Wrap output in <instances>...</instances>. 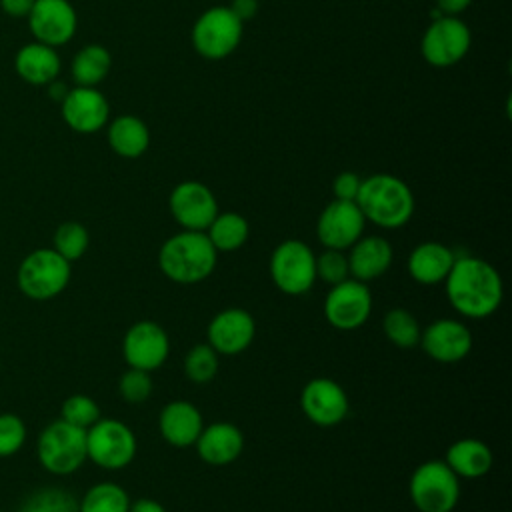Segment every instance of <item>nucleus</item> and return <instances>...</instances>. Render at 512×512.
I'll return each mask as SVG.
<instances>
[{"mask_svg": "<svg viewBox=\"0 0 512 512\" xmlns=\"http://www.w3.org/2000/svg\"><path fill=\"white\" fill-rule=\"evenodd\" d=\"M446 298L464 318L482 320L492 316L504 298L500 272L478 256H456L446 280Z\"/></svg>", "mask_w": 512, "mask_h": 512, "instance_id": "f257e3e1", "label": "nucleus"}, {"mask_svg": "<svg viewBox=\"0 0 512 512\" xmlns=\"http://www.w3.org/2000/svg\"><path fill=\"white\" fill-rule=\"evenodd\" d=\"M366 222L378 228H402L414 216L416 200L410 186L394 174H372L362 180L354 200Z\"/></svg>", "mask_w": 512, "mask_h": 512, "instance_id": "f03ea898", "label": "nucleus"}, {"mask_svg": "<svg viewBox=\"0 0 512 512\" xmlns=\"http://www.w3.org/2000/svg\"><path fill=\"white\" fill-rule=\"evenodd\" d=\"M218 252L206 232L182 230L170 236L158 252L162 274L176 284L204 282L216 268Z\"/></svg>", "mask_w": 512, "mask_h": 512, "instance_id": "7ed1b4c3", "label": "nucleus"}, {"mask_svg": "<svg viewBox=\"0 0 512 512\" xmlns=\"http://www.w3.org/2000/svg\"><path fill=\"white\" fill-rule=\"evenodd\" d=\"M70 276L72 264L54 248H36L20 262L16 284L26 298L44 302L62 294L70 282Z\"/></svg>", "mask_w": 512, "mask_h": 512, "instance_id": "20e7f679", "label": "nucleus"}, {"mask_svg": "<svg viewBox=\"0 0 512 512\" xmlns=\"http://www.w3.org/2000/svg\"><path fill=\"white\" fill-rule=\"evenodd\" d=\"M38 462L54 476L74 474L86 460V430L62 418L44 426L36 442Z\"/></svg>", "mask_w": 512, "mask_h": 512, "instance_id": "39448f33", "label": "nucleus"}, {"mask_svg": "<svg viewBox=\"0 0 512 512\" xmlns=\"http://www.w3.org/2000/svg\"><path fill=\"white\" fill-rule=\"evenodd\" d=\"M408 494L420 512H452L460 500V478L444 460H428L414 468Z\"/></svg>", "mask_w": 512, "mask_h": 512, "instance_id": "423d86ee", "label": "nucleus"}, {"mask_svg": "<svg viewBox=\"0 0 512 512\" xmlns=\"http://www.w3.org/2000/svg\"><path fill=\"white\" fill-rule=\"evenodd\" d=\"M244 32V22L230 6H212L204 10L192 26V46L206 60H222L230 56Z\"/></svg>", "mask_w": 512, "mask_h": 512, "instance_id": "0eeeda50", "label": "nucleus"}, {"mask_svg": "<svg viewBox=\"0 0 512 512\" xmlns=\"http://www.w3.org/2000/svg\"><path fill=\"white\" fill-rule=\"evenodd\" d=\"M270 278L288 296H302L316 284V254L296 238L280 242L270 256Z\"/></svg>", "mask_w": 512, "mask_h": 512, "instance_id": "6e6552de", "label": "nucleus"}, {"mask_svg": "<svg viewBox=\"0 0 512 512\" xmlns=\"http://www.w3.org/2000/svg\"><path fill=\"white\" fill-rule=\"evenodd\" d=\"M136 450V436L122 420L100 418L86 430L88 460L100 468L120 470L134 460Z\"/></svg>", "mask_w": 512, "mask_h": 512, "instance_id": "1a4fd4ad", "label": "nucleus"}, {"mask_svg": "<svg viewBox=\"0 0 512 512\" xmlns=\"http://www.w3.org/2000/svg\"><path fill=\"white\" fill-rule=\"evenodd\" d=\"M470 44L472 34L464 20L458 16H438L424 30L420 52L430 66L448 68L468 54Z\"/></svg>", "mask_w": 512, "mask_h": 512, "instance_id": "9d476101", "label": "nucleus"}, {"mask_svg": "<svg viewBox=\"0 0 512 512\" xmlns=\"http://www.w3.org/2000/svg\"><path fill=\"white\" fill-rule=\"evenodd\" d=\"M372 312V294L368 284L346 278L340 284L330 286L324 300L326 322L342 332L358 330Z\"/></svg>", "mask_w": 512, "mask_h": 512, "instance_id": "9b49d317", "label": "nucleus"}, {"mask_svg": "<svg viewBox=\"0 0 512 512\" xmlns=\"http://www.w3.org/2000/svg\"><path fill=\"white\" fill-rule=\"evenodd\" d=\"M168 208L182 230L196 232H204L220 212L214 192L198 180H184L176 184L170 192Z\"/></svg>", "mask_w": 512, "mask_h": 512, "instance_id": "f8f14e48", "label": "nucleus"}, {"mask_svg": "<svg viewBox=\"0 0 512 512\" xmlns=\"http://www.w3.org/2000/svg\"><path fill=\"white\" fill-rule=\"evenodd\" d=\"M170 354V338L154 320L132 324L122 338V356L128 368L152 372L160 368Z\"/></svg>", "mask_w": 512, "mask_h": 512, "instance_id": "ddd939ff", "label": "nucleus"}, {"mask_svg": "<svg viewBox=\"0 0 512 512\" xmlns=\"http://www.w3.org/2000/svg\"><path fill=\"white\" fill-rule=\"evenodd\" d=\"M366 218L352 200H332L320 212L316 236L324 248L346 252L360 236H364Z\"/></svg>", "mask_w": 512, "mask_h": 512, "instance_id": "4468645a", "label": "nucleus"}, {"mask_svg": "<svg viewBox=\"0 0 512 512\" xmlns=\"http://www.w3.org/2000/svg\"><path fill=\"white\" fill-rule=\"evenodd\" d=\"M300 408L312 424L332 428L348 416L350 400L336 380L318 376L304 384L300 392Z\"/></svg>", "mask_w": 512, "mask_h": 512, "instance_id": "2eb2a0df", "label": "nucleus"}, {"mask_svg": "<svg viewBox=\"0 0 512 512\" xmlns=\"http://www.w3.org/2000/svg\"><path fill=\"white\" fill-rule=\"evenodd\" d=\"M26 20L34 40L52 48L68 44L78 28L70 0H36Z\"/></svg>", "mask_w": 512, "mask_h": 512, "instance_id": "dca6fc26", "label": "nucleus"}, {"mask_svg": "<svg viewBox=\"0 0 512 512\" xmlns=\"http://www.w3.org/2000/svg\"><path fill=\"white\" fill-rule=\"evenodd\" d=\"M62 120L78 134H94L110 120V104L98 86H74L60 102Z\"/></svg>", "mask_w": 512, "mask_h": 512, "instance_id": "f3484780", "label": "nucleus"}, {"mask_svg": "<svg viewBox=\"0 0 512 512\" xmlns=\"http://www.w3.org/2000/svg\"><path fill=\"white\" fill-rule=\"evenodd\" d=\"M422 350L440 364H456L472 350V332L456 318H438L420 332Z\"/></svg>", "mask_w": 512, "mask_h": 512, "instance_id": "a211bd4d", "label": "nucleus"}, {"mask_svg": "<svg viewBox=\"0 0 512 512\" xmlns=\"http://www.w3.org/2000/svg\"><path fill=\"white\" fill-rule=\"evenodd\" d=\"M208 344L224 356H234L244 352L254 336H256V322L252 314L244 308H226L220 310L206 328Z\"/></svg>", "mask_w": 512, "mask_h": 512, "instance_id": "6ab92c4d", "label": "nucleus"}, {"mask_svg": "<svg viewBox=\"0 0 512 512\" xmlns=\"http://www.w3.org/2000/svg\"><path fill=\"white\" fill-rule=\"evenodd\" d=\"M348 270L350 278L360 280L364 284L380 278L394 260L392 244L378 234L360 236L350 248H348Z\"/></svg>", "mask_w": 512, "mask_h": 512, "instance_id": "aec40b11", "label": "nucleus"}, {"mask_svg": "<svg viewBox=\"0 0 512 512\" xmlns=\"http://www.w3.org/2000/svg\"><path fill=\"white\" fill-rule=\"evenodd\" d=\"M204 428L200 410L188 400L168 402L158 416V430L162 438L174 448L194 446Z\"/></svg>", "mask_w": 512, "mask_h": 512, "instance_id": "412c9836", "label": "nucleus"}, {"mask_svg": "<svg viewBox=\"0 0 512 512\" xmlns=\"http://www.w3.org/2000/svg\"><path fill=\"white\" fill-rule=\"evenodd\" d=\"M194 446L206 464L226 466L240 458L244 450V434L232 422H212L202 428Z\"/></svg>", "mask_w": 512, "mask_h": 512, "instance_id": "4be33fe9", "label": "nucleus"}, {"mask_svg": "<svg viewBox=\"0 0 512 512\" xmlns=\"http://www.w3.org/2000/svg\"><path fill=\"white\" fill-rule=\"evenodd\" d=\"M456 260V254L442 242H422L412 248L406 260L408 274L414 282L424 286L442 284Z\"/></svg>", "mask_w": 512, "mask_h": 512, "instance_id": "5701e85b", "label": "nucleus"}, {"mask_svg": "<svg viewBox=\"0 0 512 512\" xmlns=\"http://www.w3.org/2000/svg\"><path fill=\"white\" fill-rule=\"evenodd\" d=\"M60 68L62 62L56 48L36 40L20 46L14 56L16 74L32 86H48L52 80L58 78Z\"/></svg>", "mask_w": 512, "mask_h": 512, "instance_id": "b1692460", "label": "nucleus"}, {"mask_svg": "<svg viewBox=\"0 0 512 512\" xmlns=\"http://www.w3.org/2000/svg\"><path fill=\"white\" fill-rule=\"evenodd\" d=\"M444 462L450 470L464 480H476L490 472L494 456L488 444L478 438H460L452 442L446 450Z\"/></svg>", "mask_w": 512, "mask_h": 512, "instance_id": "393cba45", "label": "nucleus"}, {"mask_svg": "<svg viewBox=\"0 0 512 512\" xmlns=\"http://www.w3.org/2000/svg\"><path fill=\"white\" fill-rule=\"evenodd\" d=\"M106 138L112 152L128 160L142 156L150 146V130L146 122L132 114H122L108 122Z\"/></svg>", "mask_w": 512, "mask_h": 512, "instance_id": "a878e982", "label": "nucleus"}, {"mask_svg": "<svg viewBox=\"0 0 512 512\" xmlns=\"http://www.w3.org/2000/svg\"><path fill=\"white\" fill-rule=\"evenodd\" d=\"M112 68V54L102 44L82 46L70 64V74L76 86H98Z\"/></svg>", "mask_w": 512, "mask_h": 512, "instance_id": "bb28decb", "label": "nucleus"}, {"mask_svg": "<svg viewBox=\"0 0 512 512\" xmlns=\"http://www.w3.org/2000/svg\"><path fill=\"white\" fill-rule=\"evenodd\" d=\"M204 232L216 252H236L246 244L250 226L238 212H218Z\"/></svg>", "mask_w": 512, "mask_h": 512, "instance_id": "cd10ccee", "label": "nucleus"}, {"mask_svg": "<svg viewBox=\"0 0 512 512\" xmlns=\"http://www.w3.org/2000/svg\"><path fill=\"white\" fill-rule=\"evenodd\" d=\"M128 492L116 482H98L78 500V512H128Z\"/></svg>", "mask_w": 512, "mask_h": 512, "instance_id": "c85d7f7f", "label": "nucleus"}, {"mask_svg": "<svg viewBox=\"0 0 512 512\" xmlns=\"http://www.w3.org/2000/svg\"><path fill=\"white\" fill-rule=\"evenodd\" d=\"M382 330H384L386 338L396 348H402V350L418 346L420 332H422L416 316L406 308L388 310L384 320H382Z\"/></svg>", "mask_w": 512, "mask_h": 512, "instance_id": "c756f323", "label": "nucleus"}, {"mask_svg": "<svg viewBox=\"0 0 512 512\" xmlns=\"http://www.w3.org/2000/svg\"><path fill=\"white\" fill-rule=\"evenodd\" d=\"M18 512H78V500L62 488H40L28 494Z\"/></svg>", "mask_w": 512, "mask_h": 512, "instance_id": "7c9ffc66", "label": "nucleus"}, {"mask_svg": "<svg viewBox=\"0 0 512 512\" xmlns=\"http://www.w3.org/2000/svg\"><path fill=\"white\" fill-rule=\"evenodd\" d=\"M88 244H90V234H88L86 226L80 224V222H76V220L62 222V224L56 228L54 238H52V248H54L62 258H66L70 264L86 254Z\"/></svg>", "mask_w": 512, "mask_h": 512, "instance_id": "2f4dec72", "label": "nucleus"}, {"mask_svg": "<svg viewBox=\"0 0 512 512\" xmlns=\"http://www.w3.org/2000/svg\"><path fill=\"white\" fill-rule=\"evenodd\" d=\"M218 352L206 342V344H196L192 346L186 356H184V374L188 380L196 384H206L210 382L220 368Z\"/></svg>", "mask_w": 512, "mask_h": 512, "instance_id": "473e14b6", "label": "nucleus"}, {"mask_svg": "<svg viewBox=\"0 0 512 512\" xmlns=\"http://www.w3.org/2000/svg\"><path fill=\"white\" fill-rule=\"evenodd\" d=\"M60 418L72 426L88 430L102 416H100V406L94 398L86 394H72L62 402Z\"/></svg>", "mask_w": 512, "mask_h": 512, "instance_id": "72a5a7b5", "label": "nucleus"}, {"mask_svg": "<svg viewBox=\"0 0 512 512\" xmlns=\"http://www.w3.org/2000/svg\"><path fill=\"white\" fill-rule=\"evenodd\" d=\"M346 278H350L348 270V258L342 250L324 248L320 254H316V280H322L328 286L340 284Z\"/></svg>", "mask_w": 512, "mask_h": 512, "instance_id": "f704fd0d", "label": "nucleus"}, {"mask_svg": "<svg viewBox=\"0 0 512 512\" xmlns=\"http://www.w3.org/2000/svg\"><path fill=\"white\" fill-rule=\"evenodd\" d=\"M152 390H154V382L150 372H144L138 368H128L118 380V392L130 404H140L148 400Z\"/></svg>", "mask_w": 512, "mask_h": 512, "instance_id": "c9c22d12", "label": "nucleus"}, {"mask_svg": "<svg viewBox=\"0 0 512 512\" xmlns=\"http://www.w3.org/2000/svg\"><path fill=\"white\" fill-rule=\"evenodd\" d=\"M26 424L18 414H0V458L14 456L26 442Z\"/></svg>", "mask_w": 512, "mask_h": 512, "instance_id": "e433bc0d", "label": "nucleus"}, {"mask_svg": "<svg viewBox=\"0 0 512 512\" xmlns=\"http://www.w3.org/2000/svg\"><path fill=\"white\" fill-rule=\"evenodd\" d=\"M360 184H362V178L356 174V172H340L334 182H332V192H334V198L336 200H356L358 196V190H360Z\"/></svg>", "mask_w": 512, "mask_h": 512, "instance_id": "4c0bfd02", "label": "nucleus"}, {"mask_svg": "<svg viewBox=\"0 0 512 512\" xmlns=\"http://www.w3.org/2000/svg\"><path fill=\"white\" fill-rule=\"evenodd\" d=\"M36 0H0V8L10 18H28Z\"/></svg>", "mask_w": 512, "mask_h": 512, "instance_id": "58836bf2", "label": "nucleus"}, {"mask_svg": "<svg viewBox=\"0 0 512 512\" xmlns=\"http://www.w3.org/2000/svg\"><path fill=\"white\" fill-rule=\"evenodd\" d=\"M230 10H232L242 22H246V20H250V18L256 16V12H258V0H232Z\"/></svg>", "mask_w": 512, "mask_h": 512, "instance_id": "ea45409f", "label": "nucleus"}, {"mask_svg": "<svg viewBox=\"0 0 512 512\" xmlns=\"http://www.w3.org/2000/svg\"><path fill=\"white\" fill-rule=\"evenodd\" d=\"M470 4H472V0H436V10L442 16H456V14L464 12Z\"/></svg>", "mask_w": 512, "mask_h": 512, "instance_id": "a19ab883", "label": "nucleus"}, {"mask_svg": "<svg viewBox=\"0 0 512 512\" xmlns=\"http://www.w3.org/2000/svg\"><path fill=\"white\" fill-rule=\"evenodd\" d=\"M128 512H166V508L154 498H138L130 502Z\"/></svg>", "mask_w": 512, "mask_h": 512, "instance_id": "79ce46f5", "label": "nucleus"}, {"mask_svg": "<svg viewBox=\"0 0 512 512\" xmlns=\"http://www.w3.org/2000/svg\"><path fill=\"white\" fill-rule=\"evenodd\" d=\"M70 88L66 86V84H62V82H58V78L56 80H52L50 84H48V92H50V96L54 98V100H58V102H62V98L66 96V92H68Z\"/></svg>", "mask_w": 512, "mask_h": 512, "instance_id": "37998d69", "label": "nucleus"}, {"mask_svg": "<svg viewBox=\"0 0 512 512\" xmlns=\"http://www.w3.org/2000/svg\"><path fill=\"white\" fill-rule=\"evenodd\" d=\"M0 364H2V360H0Z\"/></svg>", "mask_w": 512, "mask_h": 512, "instance_id": "c03bdc74", "label": "nucleus"}, {"mask_svg": "<svg viewBox=\"0 0 512 512\" xmlns=\"http://www.w3.org/2000/svg\"><path fill=\"white\" fill-rule=\"evenodd\" d=\"M0 512H4V510H0Z\"/></svg>", "mask_w": 512, "mask_h": 512, "instance_id": "a18cd8bd", "label": "nucleus"}]
</instances>
